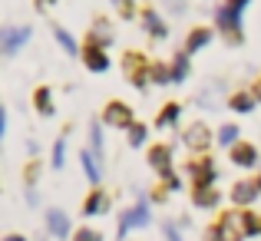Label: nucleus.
Segmentation results:
<instances>
[{
  "mask_svg": "<svg viewBox=\"0 0 261 241\" xmlns=\"http://www.w3.org/2000/svg\"><path fill=\"white\" fill-rule=\"evenodd\" d=\"M80 162H83L89 182H99V165H96V152H80Z\"/></svg>",
  "mask_w": 261,
  "mask_h": 241,
  "instance_id": "17",
  "label": "nucleus"
},
{
  "mask_svg": "<svg viewBox=\"0 0 261 241\" xmlns=\"http://www.w3.org/2000/svg\"><path fill=\"white\" fill-rule=\"evenodd\" d=\"M231 109H235V113H248L251 106H255V99H251L248 93H238V96H231V102H228Z\"/></svg>",
  "mask_w": 261,
  "mask_h": 241,
  "instance_id": "19",
  "label": "nucleus"
},
{
  "mask_svg": "<svg viewBox=\"0 0 261 241\" xmlns=\"http://www.w3.org/2000/svg\"><path fill=\"white\" fill-rule=\"evenodd\" d=\"M245 4H248V0H228V7H235V10H242Z\"/></svg>",
  "mask_w": 261,
  "mask_h": 241,
  "instance_id": "36",
  "label": "nucleus"
},
{
  "mask_svg": "<svg viewBox=\"0 0 261 241\" xmlns=\"http://www.w3.org/2000/svg\"><path fill=\"white\" fill-rule=\"evenodd\" d=\"M189 175L195 178L198 185H212V178H215V165H212V159H202V162L189 165Z\"/></svg>",
  "mask_w": 261,
  "mask_h": 241,
  "instance_id": "9",
  "label": "nucleus"
},
{
  "mask_svg": "<svg viewBox=\"0 0 261 241\" xmlns=\"http://www.w3.org/2000/svg\"><path fill=\"white\" fill-rule=\"evenodd\" d=\"M152 79L155 83H172V70H169V66H152Z\"/></svg>",
  "mask_w": 261,
  "mask_h": 241,
  "instance_id": "26",
  "label": "nucleus"
},
{
  "mask_svg": "<svg viewBox=\"0 0 261 241\" xmlns=\"http://www.w3.org/2000/svg\"><path fill=\"white\" fill-rule=\"evenodd\" d=\"M50 4H57V0H37V10H50Z\"/></svg>",
  "mask_w": 261,
  "mask_h": 241,
  "instance_id": "35",
  "label": "nucleus"
},
{
  "mask_svg": "<svg viewBox=\"0 0 261 241\" xmlns=\"http://www.w3.org/2000/svg\"><path fill=\"white\" fill-rule=\"evenodd\" d=\"M106 126H116V129H129L133 126V109L126 102H106V113H102Z\"/></svg>",
  "mask_w": 261,
  "mask_h": 241,
  "instance_id": "3",
  "label": "nucleus"
},
{
  "mask_svg": "<svg viewBox=\"0 0 261 241\" xmlns=\"http://www.w3.org/2000/svg\"><path fill=\"white\" fill-rule=\"evenodd\" d=\"M73 238H76V241H102V235H99V231H93V228H83L80 235H73Z\"/></svg>",
  "mask_w": 261,
  "mask_h": 241,
  "instance_id": "29",
  "label": "nucleus"
},
{
  "mask_svg": "<svg viewBox=\"0 0 261 241\" xmlns=\"http://www.w3.org/2000/svg\"><path fill=\"white\" fill-rule=\"evenodd\" d=\"M208 40H212V30H195V33L189 37V43H185V53H195V50H202V46L208 43Z\"/></svg>",
  "mask_w": 261,
  "mask_h": 241,
  "instance_id": "16",
  "label": "nucleus"
},
{
  "mask_svg": "<svg viewBox=\"0 0 261 241\" xmlns=\"http://www.w3.org/2000/svg\"><path fill=\"white\" fill-rule=\"evenodd\" d=\"M242 225H245V235H261V218L251 215V211L242 215Z\"/></svg>",
  "mask_w": 261,
  "mask_h": 241,
  "instance_id": "21",
  "label": "nucleus"
},
{
  "mask_svg": "<svg viewBox=\"0 0 261 241\" xmlns=\"http://www.w3.org/2000/svg\"><path fill=\"white\" fill-rule=\"evenodd\" d=\"M185 76H189V60H185V53H178L172 63V83H182Z\"/></svg>",
  "mask_w": 261,
  "mask_h": 241,
  "instance_id": "18",
  "label": "nucleus"
},
{
  "mask_svg": "<svg viewBox=\"0 0 261 241\" xmlns=\"http://www.w3.org/2000/svg\"><path fill=\"white\" fill-rule=\"evenodd\" d=\"M37 109L43 116H50L53 113V102H50V89H37Z\"/></svg>",
  "mask_w": 261,
  "mask_h": 241,
  "instance_id": "22",
  "label": "nucleus"
},
{
  "mask_svg": "<svg viewBox=\"0 0 261 241\" xmlns=\"http://www.w3.org/2000/svg\"><path fill=\"white\" fill-rule=\"evenodd\" d=\"M231 162H235V165H242V169L255 165V162H258L255 146H248V142H238V146H231Z\"/></svg>",
  "mask_w": 261,
  "mask_h": 241,
  "instance_id": "6",
  "label": "nucleus"
},
{
  "mask_svg": "<svg viewBox=\"0 0 261 241\" xmlns=\"http://www.w3.org/2000/svg\"><path fill=\"white\" fill-rule=\"evenodd\" d=\"M178 119V102H169L166 109H162V116H159V129H166V126H172V122Z\"/></svg>",
  "mask_w": 261,
  "mask_h": 241,
  "instance_id": "20",
  "label": "nucleus"
},
{
  "mask_svg": "<svg viewBox=\"0 0 261 241\" xmlns=\"http://www.w3.org/2000/svg\"><path fill=\"white\" fill-rule=\"evenodd\" d=\"M149 162H152V169H159V172L169 175V165H172V152H169V146H155L152 152H149Z\"/></svg>",
  "mask_w": 261,
  "mask_h": 241,
  "instance_id": "12",
  "label": "nucleus"
},
{
  "mask_svg": "<svg viewBox=\"0 0 261 241\" xmlns=\"http://www.w3.org/2000/svg\"><path fill=\"white\" fill-rule=\"evenodd\" d=\"M27 40H30V26H4V33H0V46L7 57H13Z\"/></svg>",
  "mask_w": 261,
  "mask_h": 241,
  "instance_id": "1",
  "label": "nucleus"
},
{
  "mask_svg": "<svg viewBox=\"0 0 261 241\" xmlns=\"http://www.w3.org/2000/svg\"><path fill=\"white\" fill-rule=\"evenodd\" d=\"M215 20H218V26L228 33L231 43H238V40H242V17H238L235 7H222V10L215 13Z\"/></svg>",
  "mask_w": 261,
  "mask_h": 241,
  "instance_id": "2",
  "label": "nucleus"
},
{
  "mask_svg": "<svg viewBox=\"0 0 261 241\" xmlns=\"http://www.w3.org/2000/svg\"><path fill=\"white\" fill-rule=\"evenodd\" d=\"M109 37H113V33H109V26H106V23H102V20H99V23L93 26V43L99 46L102 40H106V43H109Z\"/></svg>",
  "mask_w": 261,
  "mask_h": 241,
  "instance_id": "24",
  "label": "nucleus"
},
{
  "mask_svg": "<svg viewBox=\"0 0 261 241\" xmlns=\"http://www.w3.org/2000/svg\"><path fill=\"white\" fill-rule=\"evenodd\" d=\"M208 142H212V129H205V126L185 129V146H189V149H205Z\"/></svg>",
  "mask_w": 261,
  "mask_h": 241,
  "instance_id": "7",
  "label": "nucleus"
},
{
  "mask_svg": "<svg viewBox=\"0 0 261 241\" xmlns=\"http://www.w3.org/2000/svg\"><path fill=\"white\" fill-rule=\"evenodd\" d=\"M53 37H57V40H60V46H63V50H66V53H70V57H76V53H80V46H76V40H73V37H70V33H66V30H63V26H53Z\"/></svg>",
  "mask_w": 261,
  "mask_h": 241,
  "instance_id": "15",
  "label": "nucleus"
},
{
  "mask_svg": "<svg viewBox=\"0 0 261 241\" xmlns=\"http://www.w3.org/2000/svg\"><path fill=\"white\" fill-rule=\"evenodd\" d=\"M129 142H133V146H142V142H146V129L133 126V129H129Z\"/></svg>",
  "mask_w": 261,
  "mask_h": 241,
  "instance_id": "27",
  "label": "nucleus"
},
{
  "mask_svg": "<svg viewBox=\"0 0 261 241\" xmlns=\"http://www.w3.org/2000/svg\"><path fill=\"white\" fill-rule=\"evenodd\" d=\"M258 192H261L258 182H238L235 189H231V198H235V205H251Z\"/></svg>",
  "mask_w": 261,
  "mask_h": 241,
  "instance_id": "10",
  "label": "nucleus"
},
{
  "mask_svg": "<svg viewBox=\"0 0 261 241\" xmlns=\"http://www.w3.org/2000/svg\"><path fill=\"white\" fill-rule=\"evenodd\" d=\"M166 238H169V241H182V235H178V231L172 228V225H169V228H166Z\"/></svg>",
  "mask_w": 261,
  "mask_h": 241,
  "instance_id": "33",
  "label": "nucleus"
},
{
  "mask_svg": "<svg viewBox=\"0 0 261 241\" xmlns=\"http://www.w3.org/2000/svg\"><path fill=\"white\" fill-rule=\"evenodd\" d=\"M109 208V198L106 195H102V192H93V195H89L86 198V215H102V211H106Z\"/></svg>",
  "mask_w": 261,
  "mask_h": 241,
  "instance_id": "13",
  "label": "nucleus"
},
{
  "mask_svg": "<svg viewBox=\"0 0 261 241\" xmlns=\"http://www.w3.org/2000/svg\"><path fill=\"white\" fill-rule=\"evenodd\" d=\"M142 23H146V30L152 33V37H166V23L159 20V13H155V10H146V13H142Z\"/></svg>",
  "mask_w": 261,
  "mask_h": 241,
  "instance_id": "14",
  "label": "nucleus"
},
{
  "mask_svg": "<svg viewBox=\"0 0 261 241\" xmlns=\"http://www.w3.org/2000/svg\"><path fill=\"white\" fill-rule=\"evenodd\" d=\"M46 225H50L53 238H70V222H66V215L60 208H50V215H46Z\"/></svg>",
  "mask_w": 261,
  "mask_h": 241,
  "instance_id": "8",
  "label": "nucleus"
},
{
  "mask_svg": "<svg viewBox=\"0 0 261 241\" xmlns=\"http://www.w3.org/2000/svg\"><path fill=\"white\" fill-rule=\"evenodd\" d=\"M126 222L129 225H146L149 222V208H146V205H139L136 211H129V215H126Z\"/></svg>",
  "mask_w": 261,
  "mask_h": 241,
  "instance_id": "23",
  "label": "nucleus"
},
{
  "mask_svg": "<svg viewBox=\"0 0 261 241\" xmlns=\"http://www.w3.org/2000/svg\"><path fill=\"white\" fill-rule=\"evenodd\" d=\"M89 136H93V152L99 155V152H102V132H99V129L93 126V132H89Z\"/></svg>",
  "mask_w": 261,
  "mask_h": 241,
  "instance_id": "31",
  "label": "nucleus"
},
{
  "mask_svg": "<svg viewBox=\"0 0 261 241\" xmlns=\"http://www.w3.org/2000/svg\"><path fill=\"white\" fill-rule=\"evenodd\" d=\"M218 139H222L225 146H235V139H238V126H222V132H218Z\"/></svg>",
  "mask_w": 261,
  "mask_h": 241,
  "instance_id": "25",
  "label": "nucleus"
},
{
  "mask_svg": "<svg viewBox=\"0 0 261 241\" xmlns=\"http://www.w3.org/2000/svg\"><path fill=\"white\" fill-rule=\"evenodd\" d=\"M258 189H261V178H258Z\"/></svg>",
  "mask_w": 261,
  "mask_h": 241,
  "instance_id": "39",
  "label": "nucleus"
},
{
  "mask_svg": "<svg viewBox=\"0 0 261 241\" xmlns=\"http://www.w3.org/2000/svg\"><path fill=\"white\" fill-rule=\"evenodd\" d=\"M63 149H66V142H63V139H60L57 146H53V165H57V169L63 165Z\"/></svg>",
  "mask_w": 261,
  "mask_h": 241,
  "instance_id": "30",
  "label": "nucleus"
},
{
  "mask_svg": "<svg viewBox=\"0 0 261 241\" xmlns=\"http://www.w3.org/2000/svg\"><path fill=\"white\" fill-rule=\"evenodd\" d=\"M113 7H116V10H119L126 20L133 17V0H113Z\"/></svg>",
  "mask_w": 261,
  "mask_h": 241,
  "instance_id": "28",
  "label": "nucleus"
},
{
  "mask_svg": "<svg viewBox=\"0 0 261 241\" xmlns=\"http://www.w3.org/2000/svg\"><path fill=\"white\" fill-rule=\"evenodd\" d=\"M166 4H169V10H172V13H182V10H185L182 0H166Z\"/></svg>",
  "mask_w": 261,
  "mask_h": 241,
  "instance_id": "32",
  "label": "nucleus"
},
{
  "mask_svg": "<svg viewBox=\"0 0 261 241\" xmlns=\"http://www.w3.org/2000/svg\"><path fill=\"white\" fill-rule=\"evenodd\" d=\"M192 202H195L198 208H215L218 205V192L212 189V185H198L195 195H192Z\"/></svg>",
  "mask_w": 261,
  "mask_h": 241,
  "instance_id": "11",
  "label": "nucleus"
},
{
  "mask_svg": "<svg viewBox=\"0 0 261 241\" xmlns=\"http://www.w3.org/2000/svg\"><path fill=\"white\" fill-rule=\"evenodd\" d=\"M258 99H261V83H258Z\"/></svg>",
  "mask_w": 261,
  "mask_h": 241,
  "instance_id": "38",
  "label": "nucleus"
},
{
  "mask_svg": "<svg viewBox=\"0 0 261 241\" xmlns=\"http://www.w3.org/2000/svg\"><path fill=\"white\" fill-rule=\"evenodd\" d=\"M122 66H126L129 83H136V86H146V76H152V70H146V60H142L139 53H126Z\"/></svg>",
  "mask_w": 261,
  "mask_h": 241,
  "instance_id": "4",
  "label": "nucleus"
},
{
  "mask_svg": "<svg viewBox=\"0 0 261 241\" xmlns=\"http://www.w3.org/2000/svg\"><path fill=\"white\" fill-rule=\"evenodd\" d=\"M7 241H27V238H20V235H10V238H7Z\"/></svg>",
  "mask_w": 261,
  "mask_h": 241,
  "instance_id": "37",
  "label": "nucleus"
},
{
  "mask_svg": "<svg viewBox=\"0 0 261 241\" xmlns=\"http://www.w3.org/2000/svg\"><path fill=\"white\" fill-rule=\"evenodd\" d=\"M37 175H40V165H30V169H27V182H33Z\"/></svg>",
  "mask_w": 261,
  "mask_h": 241,
  "instance_id": "34",
  "label": "nucleus"
},
{
  "mask_svg": "<svg viewBox=\"0 0 261 241\" xmlns=\"http://www.w3.org/2000/svg\"><path fill=\"white\" fill-rule=\"evenodd\" d=\"M83 63H86L93 73L109 70V57H106V50H102V46H96V43H89L86 50H83Z\"/></svg>",
  "mask_w": 261,
  "mask_h": 241,
  "instance_id": "5",
  "label": "nucleus"
}]
</instances>
